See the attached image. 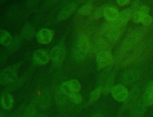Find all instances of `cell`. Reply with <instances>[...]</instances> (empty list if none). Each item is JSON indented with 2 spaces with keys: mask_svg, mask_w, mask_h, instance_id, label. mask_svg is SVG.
I'll return each mask as SVG.
<instances>
[{
  "mask_svg": "<svg viewBox=\"0 0 153 117\" xmlns=\"http://www.w3.org/2000/svg\"><path fill=\"white\" fill-rule=\"evenodd\" d=\"M132 10L131 9H126L119 13L117 18L112 22H110L111 29L112 28H123L132 17Z\"/></svg>",
  "mask_w": 153,
  "mask_h": 117,
  "instance_id": "1",
  "label": "cell"
},
{
  "mask_svg": "<svg viewBox=\"0 0 153 117\" xmlns=\"http://www.w3.org/2000/svg\"><path fill=\"white\" fill-rule=\"evenodd\" d=\"M112 61V54L109 50H104L100 51L96 56L97 66L99 69L109 65Z\"/></svg>",
  "mask_w": 153,
  "mask_h": 117,
  "instance_id": "2",
  "label": "cell"
},
{
  "mask_svg": "<svg viewBox=\"0 0 153 117\" xmlns=\"http://www.w3.org/2000/svg\"><path fill=\"white\" fill-rule=\"evenodd\" d=\"M80 83L76 79H71L62 85V91L69 96L74 93H78L81 90Z\"/></svg>",
  "mask_w": 153,
  "mask_h": 117,
  "instance_id": "3",
  "label": "cell"
},
{
  "mask_svg": "<svg viewBox=\"0 0 153 117\" xmlns=\"http://www.w3.org/2000/svg\"><path fill=\"white\" fill-rule=\"evenodd\" d=\"M112 95L115 100L118 101H124L128 97V90L122 85H117L112 88Z\"/></svg>",
  "mask_w": 153,
  "mask_h": 117,
  "instance_id": "4",
  "label": "cell"
},
{
  "mask_svg": "<svg viewBox=\"0 0 153 117\" xmlns=\"http://www.w3.org/2000/svg\"><path fill=\"white\" fill-rule=\"evenodd\" d=\"M54 36V32L50 29H42L36 34V39L40 44H48L51 42Z\"/></svg>",
  "mask_w": 153,
  "mask_h": 117,
  "instance_id": "5",
  "label": "cell"
},
{
  "mask_svg": "<svg viewBox=\"0 0 153 117\" xmlns=\"http://www.w3.org/2000/svg\"><path fill=\"white\" fill-rule=\"evenodd\" d=\"M17 77V69L15 67H10L2 72L1 79L4 84H7L13 81Z\"/></svg>",
  "mask_w": 153,
  "mask_h": 117,
  "instance_id": "6",
  "label": "cell"
},
{
  "mask_svg": "<svg viewBox=\"0 0 153 117\" xmlns=\"http://www.w3.org/2000/svg\"><path fill=\"white\" fill-rule=\"evenodd\" d=\"M87 48H88V45H87V42L86 41V40L83 38L81 39L76 43V45L74 50L75 56L77 59H79L83 58L85 56Z\"/></svg>",
  "mask_w": 153,
  "mask_h": 117,
  "instance_id": "7",
  "label": "cell"
},
{
  "mask_svg": "<svg viewBox=\"0 0 153 117\" xmlns=\"http://www.w3.org/2000/svg\"><path fill=\"white\" fill-rule=\"evenodd\" d=\"M78 4L76 2H72L67 5H66L60 12L58 15V19L60 21L64 20L68 18V17L72 14V13L75 10L76 7H77Z\"/></svg>",
  "mask_w": 153,
  "mask_h": 117,
  "instance_id": "8",
  "label": "cell"
},
{
  "mask_svg": "<svg viewBox=\"0 0 153 117\" xmlns=\"http://www.w3.org/2000/svg\"><path fill=\"white\" fill-rule=\"evenodd\" d=\"M119 11L118 9L112 6H105L103 9V16L108 22L114 21L118 16Z\"/></svg>",
  "mask_w": 153,
  "mask_h": 117,
  "instance_id": "9",
  "label": "cell"
},
{
  "mask_svg": "<svg viewBox=\"0 0 153 117\" xmlns=\"http://www.w3.org/2000/svg\"><path fill=\"white\" fill-rule=\"evenodd\" d=\"M50 57L48 52L44 50H38L35 52L33 55L35 62L40 65L47 63L49 61Z\"/></svg>",
  "mask_w": 153,
  "mask_h": 117,
  "instance_id": "10",
  "label": "cell"
},
{
  "mask_svg": "<svg viewBox=\"0 0 153 117\" xmlns=\"http://www.w3.org/2000/svg\"><path fill=\"white\" fill-rule=\"evenodd\" d=\"M149 8L145 6H142L137 8L132 14V19L134 23H140L142 21V19L145 16L148 14Z\"/></svg>",
  "mask_w": 153,
  "mask_h": 117,
  "instance_id": "11",
  "label": "cell"
},
{
  "mask_svg": "<svg viewBox=\"0 0 153 117\" xmlns=\"http://www.w3.org/2000/svg\"><path fill=\"white\" fill-rule=\"evenodd\" d=\"M50 57L55 63L62 61L65 57V50L63 47H56L50 53Z\"/></svg>",
  "mask_w": 153,
  "mask_h": 117,
  "instance_id": "12",
  "label": "cell"
},
{
  "mask_svg": "<svg viewBox=\"0 0 153 117\" xmlns=\"http://www.w3.org/2000/svg\"><path fill=\"white\" fill-rule=\"evenodd\" d=\"M123 32V28H112L107 33V38L111 42H116Z\"/></svg>",
  "mask_w": 153,
  "mask_h": 117,
  "instance_id": "13",
  "label": "cell"
},
{
  "mask_svg": "<svg viewBox=\"0 0 153 117\" xmlns=\"http://www.w3.org/2000/svg\"><path fill=\"white\" fill-rule=\"evenodd\" d=\"M13 96L8 93H5L2 96L1 98V104L4 108L6 109H10L11 108L13 104Z\"/></svg>",
  "mask_w": 153,
  "mask_h": 117,
  "instance_id": "14",
  "label": "cell"
},
{
  "mask_svg": "<svg viewBox=\"0 0 153 117\" xmlns=\"http://www.w3.org/2000/svg\"><path fill=\"white\" fill-rule=\"evenodd\" d=\"M12 37L8 32L1 30L0 32V42L4 45H8L11 42Z\"/></svg>",
  "mask_w": 153,
  "mask_h": 117,
  "instance_id": "15",
  "label": "cell"
},
{
  "mask_svg": "<svg viewBox=\"0 0 153 117\" xmlns=\"http://www.w3.org/2000/svg\"><path fill=\"white\" fill-rule=\"evenodd\" d=\"M93 10V7L92 5L87 4L81 6L78 10V13L81 16H87L90 14Z\"/></svg>",
  "mask_w": 153,
  "mask_h": 117,
  "instance_id": "16",
  "label": "cell"
},
{
  "mask_svg": "<svg viewBox=\"0 0 153 117\" xmlns=\"http://www.w3.org/2000/svg\"><path fill=\"white\" fill-rule=\"evenodd\" d=\"M145 99L148 104H153V82L151 83V84L149 85L148 87L146 89L145 94Z\"/></svg>",
  "mask_w": 153,
  "mask_h": 117,
  "instance_id": "17",
  "label": "cell"
},
{
  "mask_svg": "<svg viewBox=\"0 0 153 117\" xmlns=\"http://www.w3.org/2000/svg\"><path fill=\"white\" fill-rule=\"evenodd\" d=\"M103 90L101 87H99L94 90L90 94V103H93L96 101L100 97L102 91Z\"/></svg>",
  "mask_w": 153,
  "mask_h": 117,
  "instance_id": "18",
  "label": "cell"
},
{
  "mask_svg": "<svg viewBox=\"0 0 153 117\" xmlns=\"http://www.w3.org/2000/svg\"><path fill=\"white\" fill-rule=\"evenodd\" d=\"M70 100L75 104H79L82 101V97L78 93H74L69 96Z\"/></svg>",
  "mask_w": 153,
  "mask_h": 117,
  "instance_id": "19",
  "label": "cell"
},
{
  "mask_svg": "<svg viewBox=\"0 0 153 117\" xmlns=\"http://www.w3.org/2000/svg\"><path fill=\"white\" fill-rule=\"evenodd\" d=\"M152 17L150 16L149 14H148L144 17V18L142 19L141 23L145 26H148L152 22Z\"/></svg>",
  "mask_w": 153,
  "mask_h": 117,
  "instance_id": "20",
  "label": "cell"
},
{
  "mask_svg": "<svg viewBox=\"0 0 153 117\" xmlns=\"http://www.w3.org/2000/svg\"><path fill=\"white\" fill-rule=\"evenodd\" d=\"M117 2L121 6H124V5H126L129 4L130 3V1L128 0H117Z\"/></svg>",
  "mask_w": 153,
  "mask_h": 117,
  "instance_id": "21",
  "label": "cell"
},
{
  "mask_svg": "<svg viewBox=\"0 0 153 117\" xmlns=\"http://www.w3.org/2000/svg\"><path fill=\"white\" fill-rule=\"evenodd\" d=\"M95 117H100V116H95Z\"/></svg>",
  "mask_w": 153,
  "mask_h": 117,
  "instance_id": "22",
  "label": "cell"
}]
</instances>
